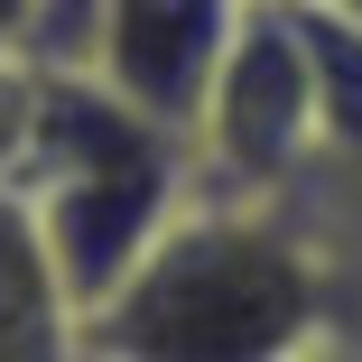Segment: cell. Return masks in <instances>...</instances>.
Wrapping results in <instances>:
<instances>
[{
    "mask_svg": "<svg viewBox=\"0 0 362 362\" xmlns=\"http://www.w3.org/2000/svg\"><path fill=\"white\" fill-rule=\"evenodd\" d=\"M19 28H28V0H0V56H19Z\"/></svg>",
    "mask_w": 362,
    "mask_h": 362,
    "instance_id": "obj_7",
    "label": "cell"
},
{
    "mask_svg": "<svg viewBox=\"0 0 362 362\" xmlns=\"http://www.w3.org/2000/svg\"><path fill=\"white\" fill-rule=\"evenodd\" d=\"M186 158H195V195L269 204V195L316 186L325 139H316V75H307V37H298V0L242 10Z\"/></svg>",
    "mask_w": 362,
    "mask_h": 362,
    "instance_id": "obj_2",
    "label": "cell"
},
{
    "mask_svg": "<svg viewBox=\"0 0 362 362\" xmlns=\"http://www.w3.org/2000/svg\"><path fill=\"white\" fill-rule=\"evenodd\" d=\"M307 204L334 242V362H362V177H316Z\"/></svg>",
    "mask_w": 362,
    "mask_h": 362,
    "instance_id": "obj_6",
    "label": "cell"
},
{
    "mask_svg": "<svg viewBox=\"0 0 362 362\" xmlns=\"http://www.w3.org/2000/svg\"><path fill=\"white\" fill-rule=\"evenodd\" d=\"M75 362H334V242L307 195H186L103 307Z\"/></svg>",
    "mask_w": 362,
    "mask_h": 362,
    "instance_id": "obj_1",
    "label": "cell"
},
{
    "mask_svg": "<svg viewBox=\"0 0 362 362\" xmlns=\"http://www.w3.org/2000/svg\"><path fill=\"white\" fill-rule=\"evenodd\" d=\"M0 362H75V307L19 186H0Z\"/></svg>",
    "mask_w": 362,
    "mask_h": 362,
    "instance_id": "obj_4",
    "label": "cell"
},
{
    "mask_svg": "<svg viewBox=\"0 0 362 362\" xmlns=\"http://www.w3.org/2000/svg\"><path fill=\"white\" fill-rule=\"evenodd\" d=\"M298 37H307L316 139H325V168L316 177H362V28H344V19L316 10V0H298Z\"/></svg>",
    "mask_w": 362,
    "mask_h": 362,
    "instance_id": "obj_5",
    "label": "cell"
},
{
    "mask_svg": "<svg viewBox=\"0 0 362 362\" xmlns=\"http://www.w3.org/2000/svg\"><path fill=\"white\" fill-rule=\"evenodd\" d=\"M251 0H93V56L84 75L168 139H195L204 93L223 75V47Z\"/></svg>",
    "mask_w": 362,
    "mask_h": 362,
    "instance_id": "obj_3",
    "label": "cell"
},
{
    "mask_svg": "<svg viewBox=\"0 0 362 362\" xmlns=\"http://www.w3.org/2000/svg\"><path fill=\"white\" fill-rule=\"evenodd\" d=\"M325 19H344V28H362V0H316Z\"/></svg>",
    "mask_w": 362,
    "mask_h": 362,
    "instance_id": "obj_8",
    "label": "cell"
}]
</instances>
